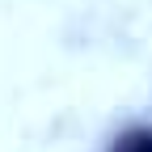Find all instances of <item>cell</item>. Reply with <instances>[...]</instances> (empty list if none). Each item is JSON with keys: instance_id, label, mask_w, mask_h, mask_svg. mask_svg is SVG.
<instances>
[{"instance_id": "6da1fadb", "label": "cell", "mask_w": 152, "mask_h": 152, "mask_svg": "<svg viewBox=\"0 0 152 152\" xmlns=\"http://www.w3.org/2000/svg\"><path fill=\"white\" fill-rule=\"evenodd\" d=\"M106 152H152V118H135L123 131H114Z\"/></svg>"}]
</instances>
